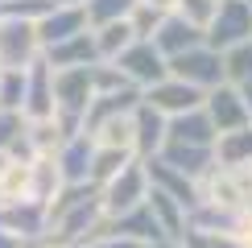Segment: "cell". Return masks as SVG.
<instances>
[{
  "mask_svg": "<svg viewBox=\"0 0 252 248\" xmlns=\"http://www.w3.org/2000/svg\"><path fill=\"white\" fill-rule=\"evenodd\" d=\"M240 41H252V0H219L215 17L203 29V46L223 54Z\"/></svg>",
  "mask_w": 252,
  "mask_h": 248,
  "instance_id": "1",
  "label": "cell"
},
{
  "mask_svg": "<svg viewBox=\"0 0 252 248\" xmlns=\"http://www.w3.org/2000/svg\"><path fill=\"white\" fill-rule=\"evenodd\" d=\"M170 66V79L178 83H186V87H194V91H215V87H223V54L211 46H194V50H186V54H178L165 62Z\"/></svg>",
  "mask_w": 252,
  "mask_h": 248,
  "instance_id": "2",
  "label": "cell"
},
{
  "mask_svg": "<svg viewBox=\"0 0 252 248\" xmlns=\"http://www.w3.org/2000/svg\"><path fill=\"white\" fill-rule=\"evenodd\" d=\"M145 194H149V178H145V161H128L124 170L116 174L112 182L99 186V207H103V219H116V215L132 211V207L145 203Z\"/></svg>",
  "mask_w": 252,
  "mask_h": 248,
  "instance_id": "3",
  "label": "cell"
},
{
  "mask_svg": "<svg viewBox=\"0 0 252 248\" xmlns=\"http://www.w3.org/2000/svg\"><path fill=\"white\" fill-rule=\"evenodd\" d=\"M112 66H116L136 91H149V87H157L161 79H170V66H165V58L153 50V41H132V46L124 50Z\"/></svg>",
  "mask_w": 252,
  "mask_h": 248,
  "instance_id": "4",
  "label": "cell"
},
{
  "mask_svg": "<svg viewBox=\"0 0 252 248\" xmlns=\"http://www.w3.org/2000/svg\"><path fill=\"white\" fill-rule=\"evenodd\" d=\"M0 232H8L13 240L21 244H37L46 240L50 232V219H46V207L33 203V199H21V203H0Z\"/></svg>",
  "mask_w": 252,
  "mask_h": 248,
  "instance_id": "5",
  "label": "cell"
},
{
  "mask_svg": "<svg viewBox=\"0 0 252 248\" xmlns=\"http://www.w3.org/2000/svg\"><path fill=\"white\" fill-rule=\"evenodd\" d=\"M37 58H41V46H37L33 25L0 17V70H25Z\"/></svg>",
  "mask_w": 252,
  "mask_h": 248,
  "instance_id": "6",
  "label": "cell"
},
{
  "mask_svg": "<svg viewBox=\"0 0 252 248\" xmlns=\"http://www.w3.org/2000/svg\"><path fill=\"white\" fill-rule=\"evenodd\" d=\"M203 112H207V120L215 124V132H219V137H223V132L252 128V116H248L244 99H240V91L232 87V83H223V87L207 91V99H203Z\"/></svg>",
  "mask_w": 252,
  "mask_h": 248,
  "instance_id": "7",
  "label": "cell"
},
{
  "mask_svg": "<svg viewBox=\"0 0 252 248\" xmlns=\"http://www.w3.org/2000/svg\"><path fill=\"white\" fill-rule=\"evenodd\" d=\"M186 232H198V236H236V240H244L248 236V219H244V211H236V207L198 203L194 211L186 215Z\"/></svg>",
  "mask_w": 252,
  "mask_h": 248,
  "instance_id": "8",
  "label": "cell"
},
{
  "mask_svg": "<svg viewBox=\"0 0 252 248\" xmlns=\"http://www.w3.org/2000/svg\"><path fill=\"white\" fill-rule=\"evenodd\" d=\"M25 120H50L54 116V70L46 66V58L25 66V103H21Z\"/></svg>",
  "mask_w": 252,
  "mask_h": 248,
  "instance_id": "9",
  "label": "cell"
},
{
  "mask_svg": "<svg viewBox=\"0 0 252 248\" xmlns=\"http://www.w3.org/2000/svg\"><path fill=\"white\" fill-rule=\"evenodd\" d=\"M141 99L149 103L153 112H161L165 120H174V116H186V112H194V108H203V91H194V87H186V83H178V79H161L157 87L149 91H141Z\"/></svg>",
  "mask_w": 252,
  "mask_h": 248,
  "instance_id": "10",
  "label": "cell"
},
{
  "mask_svg": "<svg viewBox=\"0 0 252 248\" xmlns=\"http://www.w3.org/2000/svg\"><path fill=\"white\" fill-rule=\"evenodd\" d=\"M161 145H165V116L161 112H153L149 103H136L132 108V157L136 161H149L161 153Z\"/></svg>",
  "mask_w": 252,
  "mask_h": 248,
  "instance_id": "11",
  "label": "cell"
},
{
  "mask_svg": "<svg viewBox=\"0 0 252 248\" xmlns=\"http://www.w3.org/2000/svg\"><path fill=\"white\" fill-rule=\"evenodd\" d=\"M145 178H149V190H161V194H170L174 203H182L186 215L198 207V186H194L190 178H182L174 165H165L161 157H149V161H145Z\"/></svg>",
  "mask_w": 252,
  "mask_h": 248,
  "instance_id": "12",
  "label": "cell"
},
{
  "mask_svg": "<svg viewBox=\"0 0 252 248\" xmlns=\"http://www.w3.org/2000/svg\"><path fill=\"white\" fill-rule=\"evenodd\" d=\"M33 33H37V46L41 50H50V46H62V41H70V37H79V33H87V17H83V4L75 8H54V13H46L33 25Z\"/></svg>",
  "mask_w": 252,
  "mask_h": 248,
  "instance_id": "13",
  "label": "cell"
},
{
  "mask_svg": "<svg viewBox=\"0 0 252 248\" xmlns=\"http://www.w3.org/2000/svg\"><path fill=\"white\" fill-rule=\"evenodd\" d=\"M153 41V50L161 54L165 62L170 58H178V54H186V50H194V46H203V29H194V25H186L178 13H165V21H161V29L149 37Z\"/></svg>",
  "mask_w": 252,
  "mask_h": 248,
  "instance_id": "14",
  "label": "cell"
},
{
  "mask_svg": "<svg viewBox=\"0 0 252 248\" xmlns=\"http://www.w3.org/2000/svg\"><path fill=\"white\" fill-rule=\"evenodd\" d=\"M54 161H58V174H62V182H66V186L87 182L91 161H95V141H91L87 132H79V137L62 141V149L54 153Z\"/></svg>",
  "mask_w": 252,
  "mask_h": 248,
  "instance_id": "15",
  "label": "cell"
},
{
  "mask_svg": "<svg viewBox=\"0 0 252 248\" xmlns=\"http://www.w3.org/2000/svg\"><path fill=\"white\" fill-rule=\"evenodd\" d=\"M41 58H46V66H50V70L99 66V54H95V37H91V29H87V33H79V37H70V41H62V46L41 50Z\"/></svg>",
  "mask_w": 252,
  "mask_h": 248,
  "instance_id": "16",
  "label": "cell"
},
{
  "mask_svg": "<svg viewBox=\"0 0 252 248\" xmlns=\"http://www.w3.org/2000/svg\"><path fill=\"white\" fill-rule=\"evenodd\" d=\"M165 165H174L182 178H190V182H198L207 170L215 165V153L211 149H198V145H182V141H165L161 145V153H157Z\"/></svg>",
  "mask_w": 252,
  "mask_h": 248,
  "instance_id": "17",
  "label": "cell"
},
{
  "mask_svg": "<svg viewBox=\"0 0 252 248\" xmlns=\"http://www.w3.org/2000/svg\"><path fill=\"white\" fill-rule=\"evenodd\" d=\"M165 141H182V145L211 149V145L219 141V132H215V124L207 120V112H203V108H194V112H186V116L165 120Z\"/></svg>",
  "mask_w": 252,
  "mask_h": 248,
  "instance_id": "18",
  "label": "cell"
},
{
  "mask_svg": "<svg viewBox=\"0 0 252 248\" xmlns=\"http://www.w3.org/2000/svg\"><path fill=\"white\" fill-rule=\"evenodd\" d=\"M141 103V91H116V95H95L91 99V108H87V116H83V132H95L99 124H108V120H116V116H132V108Z\"/></svg>",
  "mask_w": 252,
  "mask_h": 248,
  "instance_id": "19",
  "label": "cell"
},
{
  "mask_svg": "<svg viewBox=\"0 0 252 248\" xmlns=\"http://www.w3.org/2000/svg\"><path fill=\"white\" fill-rule=\"evenodd\" d=\"M215 165L219 170H252V128H240V132H223L215 145Z\"/></svg>",
  "mask_w": 252,
  "mask_h": 248,
  "instance_id": "20",
  "label": "cell"
},
{
  "mask_svg": "<svg viewBox=\"0 0 252 248\" xmlns=\"http://www.w3.org/2000/svg\"><path fill=\"white\" fill-rule=\"evenodd\" d=\"M62 186H66V182H62L54 157H33V161H29V199H33V203L50 207V203L58 199Z\"/></svg>",
  "mask_w": 252,
  "mask_h": 248,
  "instance_id": "21",
  "label": "cell"
},
{
  "mask_svg": "<svg viewBox=\"0 0 252 248\" xmlns=\"http://www.w3.org/2000/svg\"><path fill=\"white\" fill-rule=\"evenodd\" d=\"M91 37H95V54L99 62H116L124 50L132 46V29H128V21H112V25H99V29H91Z\"/></svg>",
  "mask_w": 252,
  "mask_h": 248,
  "instance_id": "22",
  "label": "cell"
},
{
  "mask_svg": "<svg viewBox=\"0 0 252 248\" xmlns=\"http://www.w3.org/2000/svg\"><path fill=\"white\" fill-rule=\"evenodd\" d=\"M132 8H136V0H83V17H87V29L112 25V21H128Z\"/></svg>",
  "mask_w": 252,
  "mask_h": 248,
  "instance_id": "23",
  "label": "cell"
},
{
  "mask_svg": "<svg viewBox=\"0 0 252 248\" xmlns=\"http://www.w3.org/2000/svg\"><path fill=\"white\" fill-rule=\"evenodd\" d=\"M128 161H132V153H128V149H99V145H95V161H91L87 182L99 190V186H103V182H112Z\"/></svg>",
  "mask_w": 252,
  "mask_h": 248,
  "instance_id": "24",
  "label": "cell"
},
{
  "mask_svg": "<svg viewBox=\"0 0 252 248\" xmlns=\"http://www.w3.org/2000/svg\"><path fill=\"white\" fill-rule=\"evenodd\" d=\"M25 141H29V149H33V157H54V153L62 149V132H58L54 116L50 120H29Z\"/></svg>",
  "mask_w": 252,
  "mask_h": 248,
  "instance_id": "25",
  "label": "cell"
},
{
  "mask_svg": "<svg viewBox=\"0 0 252 248\" xmlns=\"http://www.w3.org/2000/svg\"><path fill=\"white\" fill-rule=\"evenodd\" d=\"M29 199V161H4L0 170V203Z\"/></svg>",
  "mask_w": 252,
  "mask_h": 248,
  "instance_id": "26",
  "label": "cell"
},
{
  "mask_svg": "<svg viewBox=\"0 0 252 248\" xmlns=\"http://www.w3.org/2000/svg\"><path fill=\"white\" fill-rule=\"evenodd\" d=\"M223 79L232 83V87L252 79V41H240V46L223 50Z\"/></svg>",
  "mask_w": 252,
  "mask_h": 248,
  "instance_id": "27",
  "label": "cell"
},
{
  "mask_svg": "<svg viewBox=\"0 0 252 248\" xmlns=\"http://www.w3.org/2000/svg\"><path fill=\"white\" fill-rule=\"evenodd\" d=\"M25 103V70H0V112H21Z\"/></svg>",
  "mask_w": 252,
  "mask_h": 248,
  "instance_id": "28",
  "label": "cell"
},
{
  "mask_svg": "<svg viewBox=\"0 0 252 248\" xmlns=\"http://www.w3.org/2000/svg\"><path fill=\"white\" fill-rule=\"evenodd\" d=\"M161 21H165V13H161V8L136 4L132 13H128V29H132V37H136V41H149L157 29H161Z\"/></svg>",
  "mask_w": 252,
  "mask_h": 248,
  "instance_id": "29",
  "label": "cell"
},
{
  "mask_svg": "<svg viewBox=\"0 0 252 248\" xmlns=\"http://www.w3.org/2000/svg\"><path fill=\"white\" fill-rule=\"evenodd\" d=\"M91 87H95V95H116V91H132V83L112 62H99V66H91Z\"/></svg>",
  "mask_w": 252,
  "mask_h": 248,
  "instance_id": "30",
  "label": "cell"
},
{
  "mask_svg": "<svg viewBox=\"0 0 252 248\" xmlns=\"http://www.w3.org/2000/svg\"><path fill=\"white\" fill-rule=\"evenodd\" d=\"M215 4H219V0H178V4H174V13L182 17L186 25L207 29V21L215 17Z\"/></svg>",
  "mask_w": 252,
  "mask_h": 248,
  "instance_id": "31",
  "label": "cell"
},
{
  "mask_svg": "<svg viewBox=\"0 0 252 248\" xmlns=\"http://www.w3.org/2000/svg\"><path fill=\"white\" fill-rule=\"evenodd\" d=\"M25 128H29V120L21 116V112H0V153L8 157V149L25 137Z\"/></svg>",
  "mask_w": 252,
  "mask_h": 248,
  "instance_id": "32",
  "label": "cell"
},
{
  "mask_svg": "<svg viewBox=\"0 0 252 248\" xmlns=\"http://www.w3.org/2000/svg\"><path fill=\"white\" fill-rule=\"evenodd\" d=\"M236 91H240V99H244V108H248V116H252V79H248V83H240Z\"/></svg>",
  "mask_w": 252,
  "mask_h": 248,
  "instance_id": "33",
  "label": "cell"
},
{
  "mask_svg": "<svg viewBox=\"0 0 252 248\" xmlns=\"http://www.w3.org/2000/svg\"><path fill=\"white\" fill-rule=\"evenodd\" d=\"M136 4H149V8H161V13H174L178 0H136Z\"/></svg>",
  "mask_w": 252,
  "mask_h": 248,
  "instance_id": "34",
  "label": "cell"
},
{
  "mask_svg": "<svg viewBox=\"0 0 252 248\" xmlns=\"http://www.w3.org/2000/svg\"><path fill=\"white\" fill-rule=\"evenodd\" d=\"M0 248H25V244H21V240H13L8 232H0Z\"/></svg>",
  "mask_w": 252,
  "mask_h": 248,
  "instance_id": "35",
  "label": "cell"
},
{
  "mask_svg": "<svg viewBox=\"0 0 252 248\" xmlns=\"http://www.w3.org/2000/svg\"><path fill=\"white\" fill-rule=\"evenodd\" d=\"M149 248H182V244H174V240H161V244H149Z\"/></svg>",
  "mask_w": 252,
  "mask_h": 248,
  "instance_id": "36",
  "label": "cell"
},
{
  "mask_svg": "<svg viewBox=\"0 0 252 248\" xmlns=\"http://www.w3.org/2000/svg\"><path fill=\"white\" fill-rule=\"evenodd\" d=\"M0 4H13V0H0Z\"/></svg>",
  "mask_w": 252,
  "mask_h": 248,
  "instance_id": "37",
  "label": "cell"
}]
</instances>
